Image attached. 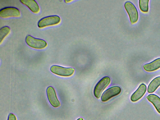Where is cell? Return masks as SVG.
I'll use <instances>...</instances> for the list:
<instances>
[{
	"instance_id": "cell-1",
	"label": "cell",
	"mask_w": 160,
	"mask_h": 120,
	"mask_svg": "<svg viewBox=\"0 0 160 120\" xmlns=\"http://www.w3.org/2000/svg\"><path fill=\"white\" fill-rule=\"evenodd\" d=\"M61 21L60 17L57 15H51L43 17L38 22V26L40 28L56 25Z\"/></svg>"
},
{
	"instance_id": "cell-2",
	"label": "cell",
	"mask_w": 160,
	"mask_h": 120,
	"mask_svg": "<svg viewBox=\"0 0 160 120\" xmlns=\"http://www.w3.org/2000/svg\"><path fill=\"white\" fill-rule=\"evenodd\" d=\"M25 41L29 46L34 49H43L48 45L47 42L44 40L35 38L29 35L26 36Z\"/></svg>"
},
{
	"instance_id": "cell-3",
	"label": "cell",
	"mask_w": 160,
	"mask_h": 120,
	"mask_svg": "<svg viewBox=\"0 0 160 120\" xmlns=\"http://www.w3.org/2000/svg\"><path fill=\"white\" fill-rule=\"evenodd\" d=\"M50 70L53 73L64 77H70L72 75L74 72V69L73 68L64 67L58 65L51 66Z\"/></svg>"
},
{
	"instance_id": "cell-4",
	"label": "cell",
	"mask_w": 160,
	"mask_h": 120,
	"mask_svg": "<svg viewBox=\"0 0 160 120\" xmlns=\"http://www.w3.org/2000/svg\"><path fill=\"white\" fill-rule=\"evenodd\" d=\"M110 78L105 76L102 78L95 85L93 93L94 96L97 98H99L103 91L109 85L110 82Z\"/></svg>"
},
{
	"instance_id": "cell-5",
	"label": "cell",
	"mask_w": 160,
	"mask_h": 120,
	"mask_svg": "<svg viewBox=\"0 0 160 120\" xmlns=\"http://www.w3.org/2000/svg\"><path fill=\"white\" fill-rule=\"evenodd\" d=\"M124 7L129 16L132 24L136 22L138 19V11L135 6L131 2L127 1L124 4Z\"/></svg>"
},
{
	"instance_id": "cell-6",
	"label": "cell",
	"mask_w": 160,
	"mask_h": 120,
	"mask_svg": "<svg viewBox=\"0 0 160 120\" xmlns=\"http://www.w3.org/2000/svg\"><path fill=\"white\" fill-rule=\"evenodd\" d=\"M21 16V12L17 8L8 7L1 9L0 10V17L2 18L18 17Z\"/></svg>"
},
{
	"instance_id": "cell-7",
	"label": "cell",
	"mask_w": 160,
	"mask_h": 120,
	"mask_svg": "<svg viewBox=\"0 0 160 120\" xmlns=\"http://www.w3.org/2000/svg\"><path fill=\"white\" fill-rule=\"evenodd\" d=\"M121 91V89L119 86H114L110 87L103 93L101 97V101L102 102H106L119 94Z\"/></svg>"
},
{
	"instance_id": "cell-8",
	"label": "cell",
	"mask_w": 160,
	"mask_h": 120,
	"mask_svg": "<svg viewBox=\"0 0 160 120\" xmlns=\"http://www.w3.org/2000/svg\"><path fill=\"white\" fill-rule=\"evenodd\" d=\"M46 93L48 101L52 106L58 108L60 106V102L58 98L55 90L53 87H48L46 90Z\"/></svg>"
},
{
	"instance_id": "cell-9",
	"label": "cell",
	"mask_w": 160,
	"mask_h": 120,
	"mask_svg": "<svg viewBox=\"0 0 160 120\" xmlns=\"http://www.w3.org/2000/svg\"><path fill=\"white\" fill-rule=\"evenodd\" d=\"M147 90V86L144 83L141 84L137 89L132 95L130 99L133 102L140 99L144 95Z\"/></svg>"
},
{
	"instance_id": "cell-10",
	"label": "cell",
	"mask_w": 160,
	"mask_h": 120,
	"mask_svg": "<svg viewBox=\"0 0 160 120\" xmlns=\"http://www.w3.org/2000/svg\"><path fill=\"white\" fill-rule=\"evenodd\" d=\"M21 3L26 6L34 13H38L40 11V8L37 2L34 0H21Z\"/></svg>"
},
{
	"instance_id": "cell-11",
	"label": "cell",
	"mask_w": 160,
	"mask_h": 120,
	"mask_svg": "<svg viewBox=\"0 0 160 120\" xmlns=\"http://www.w3.org/2000/svg\"><path fill=\"white\" fill-rule=\"evenodd\" d=\"M143 68L146 71L151 72L160 68V58H158L152 62L143 65Z\"/></svg>"
},
{
	"instance_id": "cell-12",
	"label": "cell",
	"mask_w": 160,
	"mask_h": 120,
	"mask_svg": "<svg viewBox=\"0 0 160 120\" xmlns=\"http://www.w3.org/2000/svg\"><path fill=\"white\" fill-rule=\"evenodd\" d=\"M146 98L148 101L153 105L157 111L160 114V98L154 94H149Z\"/></svg>"
},
{
	"instance_id": "cell-13",
	"label": "cell",
	"mask_w": 160,
	"mask_h": 120,
	"mask_svg": "<svg viewBox=\"0 0 160 120\" xmlns=\"http://www.w3.org/2000/svg\"><path fill=\"white\" fill-rule=\"evenodd\" d=\"M160 86V76L154 78L150 83L148 87L147 91L149 93L154 92Z\"/></svg>"
},
{
	"instance_id": "cell-14",
	"label": "cell",
	"mask_w": 160,
	"mask_h": 120,
	"mask_svg": "<svg viewBox=\"0 0 160 120\" xmlns=\"http://www.w3.org/2000/svg\"><path fill=\"white\" fill-rule=\"evenodd\" d=\"M11 29L8 26H4L0 29V44H1L5 38L9 34Z\"/></svg>"
},
{
	"instance_id": "cell-15",
	"label": "cell",
	"mask_w": 160,
	"mask_h": 120,
	"mask_svg": "<svg viewBox=\"0 0 160 120\" xmlns=\"http://www.w3.org/2000/svg\"><path fill=\"white\" fill-rule=\"evenodd\" d=\"M149 0H140L139 5L140 10L144 12H147L149 9Z\"/></svg>"
},
{
	"instance_id": "cell-16",
	"label": "cell",
	"mask_w": 160,
	"mask_h": 120,
	"mask_svg": "<svg viewBox=\"0 0 160 120\" xmlns=\"http://www.w3.org/2000/svg\"><path fill=\"white\" fill-rule=\"evenodd\" d=\"M8 120H17V118L14 114L11 113L8 115Z\"/></svg>"
},
{
	"instance_id": "cell-17",
	"label": "cell",
	"mask_w": 160,
	"mask_h": 120,
	"mask_svg": "<svg viewBox=\"0 0 160 120\" xmlns=\"http://www.w3.org/2000/svg\"><path fill=\"white\" fill-rule=\"evenodd\" d=\"M72 1V0H65V2L66 3H68V2H70Z\"/></svg>"
},
{
	"instance_id": "cell-18",
	"label": "cell",
	"mask_w": 160,
	"mask_h": 120,
	"mask_svg": "<svg viewBox=\"0 0 160 120\" xmlns=\"http://www.w3.org/2000/svg\"><path fill=\"white\" fill-rule=\"evenodd\" d=\"M77 120H84L82 118H78Z\"/></svg>"
}]
</instances>
